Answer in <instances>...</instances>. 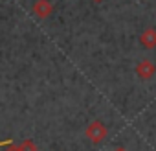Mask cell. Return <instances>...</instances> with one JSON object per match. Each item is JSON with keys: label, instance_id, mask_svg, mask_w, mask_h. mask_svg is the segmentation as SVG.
Masks as SVG:
<instances>
[{"label": "cell", "instance_id": "obj_2", "mask_svg": "<svg viewBox=\"0 0 156 151\" xmlns=\"http://www.w3.org/2000/svg\"><path fill=\"white\" fill-rule=\"evenodd\" d=\"M136 76L140 79H143V81H149V79H152L154 78V74H156V64L151 61V59H141L138 64H136Z\"/></svg>", "mask_w": 156, "mask_h": 151}, {"label": "cell", "instance_id": "obj_3", "mask_svg": "<svg viewBox=\"0 0 156 151\" xmlns=\"http://www.w3.org/2000/svg\"><path fill=\"white\" fill-rule=\"evenodd\" d=\"M31 11H33V15L39 20H44V19H48L53 13V4L50 2V0H35Z\"/></svg>", "mask_w": 156, "mask_h": 151}, {"label": "cell", "instance_id": "obj_4", "mask_svg": "<svg viewBox=\"0 0 156 151\" xmlns=\"http://www.w3.org/2000/svg\"><path fill=\"white\" fill-rule=\"evenodd\" d=\"M140 44L145 50H154L156 48V28H145L140 35Z\"/></svg>", "mask_w": 156, "mask_h": 151}, {"label": "cell", "instance_id": "obj_9", "mask_svg": "<svg viewBox=\"0 0 156 151\" xmlns=\"http://www.w3.org/2000/svg\"><path fill=\"white\" fill-rule=\"evenodd\" d=\"M94 2H103V0H94Z\"/></svg>", "mask_w": 156, "mask_h": 151}, {"label": "cell", "instance_id": "obj_7", "mask_svg": "<svg viewBox=\"0 0 156 151\" xmlns=\"http://www.w3.org/2000/svg\"><path fill=\"white\" fill-rule=\"evenodd\" d=\"M9 144H13L11 140H4V142H0V145H9Z\"/></svg>", "mask_w": 156, "mask_h": 151}, {"label": "cell", "instance_id": "obj_6", "mask_svg": "<svg viewBox=\"0 0 156 151\" xmlns=\"http://www.w3.org/2000/svg\"><path fill=\"white\" fill-rule=\"evenodd\" d=\"M4 151H17V147H15V145H13V144H9V145H8V147H6V149H4Z\"/></svg>", "mask_w": 156, "mask_h": 151}, {"label": "cell", "instance_id": "obj_8", "mask_svg": "<svg viewBox=\"0 0 156 151\" xmlns=\"http://www.w3.org/2000/svg\"><path fill=\"white\" fill-rule=\"evenodd\" d=\"M114 151H127V149H125V147H123V145H119V147H116V149H114Z\"/></svg>", "mask_w": 156, "mask_h": 151}, {"label": "cell", "instance_id": "obj_1", "mask_svg": "<svg viewBox=\"0 0 156 151\" xmlns=\"http://www.w3.org/2000/svg\"><path fill=\"white\" fill-rule=\"evenodd\" d=\"M108 134V127L101 122V120H92L87 129H85V136L92 142V144H101Z\"/></svg>", "mask_w": 156, "mask_h": 151}, {"label": "cell", "instance_id": "obj_5", "mask_svg": "<svg viewBox=\"0 0 156 151\" xmlns=\"http://www.w3.org/2000/svg\"><path fill=\"white\" fill-rule=\"evenodd\" d=\"M15 147H17V151H37V144L31 138H26V140L19 142Z\"/></svg>", "mask_w": 156, "mask_h": 151}]
</instances>
